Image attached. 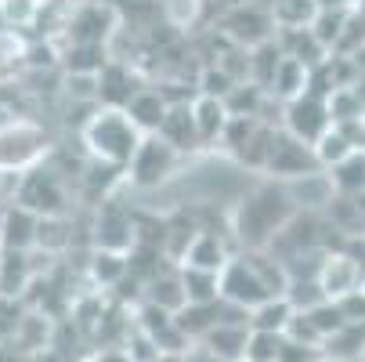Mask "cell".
<instances>
[{
	"instance_id": "obj_1",
	"label": "cell",
	"mask_w": 365,
	"mask_h": 362,
	"mask_svg": "<svg viewBox=\"0 0 365 362\" xmlns=\"http://www.w3.org/2000/svg\"><path fill=\"white\" fill-rule=\"evenodd\" d=\"M297 214V203L293 196L275 185L264 181L257 185L235 211H232V236L235 243H242L246 250H268V243L279 236V228Z\"/></svg>"
},
{
	"instance_id": "obj_2",
	"label": "cell",
	"mask_w": 365,
	"mask_h": 362,
	"mask_svg": "<svg viewBox=\"0 0 365 362\" xmlns=\"http://www.w3.org/2000/svg\"><path fill=\"white\" fill-rule=\"evenodd\" d=\"M141 138L145 134L130 124V116L123 109H113V106L98 109L87 120V127H83V141L91 149V156L98 164H113V167H127L130 164Z\"/></svg>"
},
{
	"instance_id": "obj_3",
	"label": "cell",
	"mask_w": 365,
	"mask_h": 362,
	"mask_svg": "<svg viewBox=\"0 0 365 362\" xmlns=\"http://www.w3.org/2000/svg\"><path fill=\"white\" fill-rule=\"evenodd\" d=\"M181 160V152L174 145H167L160 134H145L134 149V156L127 164V178L138 185V188H155V185H163L174 167Z\"/></svg>"
},
{
	"instance_id": "obj_4",
	"label": "cell",
	"mask_w": 365,
	"mask_h": 362,
	"mask_svg": "<svg viewBox=\"0 0 365 362\" xmlns=\"http://www.w3.org/2000/svg\"><path fill=\"white\" fill-rule=\"evenodd\" d=\"M329 127H333V116H329V98L326 94L304 91V94H297V98L286 101V131L293 138L315 145Z\"/></svg>"
},
{
	"instance_id": "obj_5",
	"label": "cell",
	"mask_w": 365,
	"mask_h": 362,
	"mask_svg": "<svg viewBox=\"0 0 365 362\" xmlns=\"http://www.w3.org/2000/svg\"><path fill=\"white\" fill-rule=\"evenodd\" d=\"M264 171L275 174V178H311V174L322 171V164H319L315 149H311L307 141L293 138L289 131H275V141H272Z\"/></svg>"
},
{
	"instance_id": "obj_6",
	"label": "cell",
	"mask_w": 365,
	"mask_h": 362,
	"mask_svg": "<svg viewBox=\"0 0 365 362\" xmlns=\"http://www.w3.org/2000/svg\"><path fill=\"white\" fill-rule=\"evenodd\" d=\"M19 206L33 211L36 218H58L66 211V188L58 174H51L47 167H33L19 185Z\"/></svg>"
},
{
	"instance_id": "obj_7",
	"label": "cell",
	"mask_w": 365,
	"mask_h": 362,
	"mask_svg": "<svg viewBox=\"0 0 365 362\" xmlns=\"http://www.w3.org/2000/svg\"><path fill=\"white\" fill-rule=\"evenodd\" d=\"M315 279H319L322 293H326L329 301H336V297L358 290L361 279H365V272L358 268V261H354L347 250H340V253H326V257H322V265H319V276H315Z\"/></svg>"
},
{
	"instance_id": "obj_8",
	"label": "cell",
	"mask_w": 365,
	"mask_h": 362,
	"mask_svg": "<svg viewBox=\"0 0 365 362\" xmlns=\"http://www.w3.org/2000/svg\"><path fill=\"white\" fill-rule=\"evenodd\" d=\"M40 131L26 127V124H11L0 131V171H11V167H29L40 156Z\"/></svg>"
},
{
	"instance_id": "obj_9",
	"label": "cell",
	"mask_w": 365,
	"mask_h": 362,
	"mask_svg": "<svg viewBox=\"0 0 365 362\" xmlns=\"http://www.w3.org/2000/svg\"><path fill=\"white\" fill-rule=\"evenodd\" d=\"M246 333H250V323L242 319H221L214 323L199 337V348H206L217 358H228V362H242V348H246Z\"/></svg>"
},
{
	"instance_id": "obj_10",
	"label": "cell",
	"mask_w": 365,
	"mask_h": 362,
	"mask_svg": "<svg viewBox=\"0 0 365 362\" xmlns=\"http://www.w3.org/2000/svg\"><path fill=\"white\" fill-rule=\"evenodd\" d=\"M228 246H225V239L217 236V232H210V228H199L195 236H192V243L185 246V253H181V265H188V268H202V272H221L225 265H228Z\"/></svg>"
},
{
	"instance_id": "obj_11",
	"label": "cell",
	"mask_w": 365,
	"mask_h": 362,
	"mask_svg": "<svg viewBox=\"0 0 365 362\" xmlns=\"http://www.w3.org/2000/svg\"><path fill=\"white\" fill-rule=\"evenodd\" d=\"M98 246L106 250H123L134 246V218L123 211L120 203L106 199L101 203V214H98Z\"/></svg>"
},
{
	"instance_id": "obj_12",
	"label": "cell",
	"mask_w": 365,
	"mask_h": 362,
	"mask_svg": "<svg viewBox=\"0 0 365 362\" xmlns=\"http://www.w3.org/2000/svg\"><path fill=\"white\" fill-rule=\"evenodd\" d=\"M192 106V120H195V138L199 145H210V141H221L225 127H228V106L225 98H214V94H199L195 101H188Z\"/></svg>"
},
{
	"instance_id": "obj_13",
	"label": "cell",
	"mask_w": 365,
	"mask_h": 362,
	"mask_svg": "<svg viewBox=\"0 0 365 362\" xmlns=\"http://www.w3.org/2000/svg\"><path fill=\"white\" fill-rule=\"evenodd\" d=\"M167 109H170V101H167L160 91H152V87L134 91V94L127 98V106H123V113L130 116V124H134L141 134H155V131H160Z\"/></svg>"
},
{
	"instance_id": "obj_14",
	"label": "cell",
	"mask_w": 365,
	"mask_h": 362,
	"mask_svg": "<svg viewBox=\"0 0 365 362\" xmlns=\"http://www.w3.org/2000/svg\"><path fill=\"white\" fill-rule=\"evenodd\" d=\"M109 29H113V8H101V4H83L69 19V40L73 44H106Z\"/></svg>"
},
{
	"instance_id": "obj_15",
	"label": "cell",
	"mask_w": 365,
	"mask_h": 362,
	"mask_svg": "<svg viewBox=\"0 0 365 362\" xmlns=\"http://www.w3.org/2000/svg\"><path fill=\"white\" fill-rule=\"evenodd\" d=\"M160 134L167 145H174L178 152H188V149H199V138H195V120H192V106L188 101H170V109L160 124Z\"/></svg>"
},
{
	"instance_id": "obj_16",
	"label": "cell",
	"mask_w": 365,
	"mask_h": 362,
	"mask_svg": "<svg viewBox=\"0 0 365 362\" xmlns=\"http://www.w3.org/2000/svg\"><path fill=\"white\" fill-rule=\"evenodd\" d=\"M36 225L40 218L33 211H26V206H11V211L4 214V221H0V246L4 250H29L36 243Z\"/></svg>"
},
{
	"instance_id": "obj_17",
	"label": "cell",
	"mask_w": 365,
	"mask_h": 362,
	"mask_svg": "<svg viewBox=\"0 0 365 362\" xmlns=\"http://www.w3.org/2000/svg\"><path fill=\"white\" fill-rule=\"evenodd\" d=\"M329 185L340 196H365V149H354L351 156L329 167Z\"/></svg>"
},
{
	"instance_id": "obj_18",
	"label": "cell",
	"mask_w": 365,
	"mask_h": 362,
	"mask_svg": "<svg viewBox=\"0 0 365 362\" xmlns=\"http://www.w3.org/2000/svg\"><path fill=\"white\" fill-rule=\"evenodd\" d=\"M307 80H311V66H304L300 59L282 55L279 66H275V73H272V84H268V87H275V94H282V98L289 101V98H297V94L307 91Z\"/></svg>"
},
{
	"instance_id": "obj_19",
	"label": "cell",
	"mask_w": 365,
	"mask_h": 362,
	"mask_svg": "<svg viewBox=\"0 0 365 362\" xmlns=\"http://www.w3.org/2000/svg\"><path fill=\"white\" fill-rule=\"evenodd\" d=\"M293 316V304L286 297H268V301H260L257 308H250L246 312V323L250 330H272V333H282L286 323Z\"/></svg>"
},
{
	"instance_id": "obj_20",
	"label": "cell",
	"mask_w": 365,
	"mask_h": 362,
	"mask_svg": "<svg viewBox=\"0 0 365 362\" xmlns=\"http://www.w3.org/2000/svg\"><path fill=\"white\" fill-rule=\"evenodd\" d=\"M148 304H160L167 308V312H178V308L185 304V286H181V276L178 272H155L148 283Z\"/></svg>"
},
{
	"instance_id": "obj_21",
	"label": "cell",
	"mask_w": 365,
	"mask_h": 362,
	"mask_svg": "<svg viewBox=\"0 0 365 362\" xmlns=\"http://www.w3.org/2000/svg\"><path fill=\"white\" fill-rule=\"evenodd\" d=\"M91 276L94 283L101 286H120L127 279V253L123 250H106V246H98L94 250V261H91Z\"/></svg>"
},
{
	"instance_id": "obj_22",
	"label": "cell",
	"mask_w": 365,
	"mask_h": 362,
	"mask_svg": "<svg viewBox=\"0 0 365 362\" xmlns=\"http://www.w3.org/2000/svg\"><path fill=\"white\" fill-rule=\"evenodd\" d=\"M311 149H315V156H319V164H322V171H329L333 164H340L344 156H351V152L358 149L354 141H351V134L340 127V124H333L315 145H311Z\"/></svg>"
},
{
	"instance_id": "obj_23",
	"label": "cell",
	"mask_w": 365,
	"mask_h": 362,
	"mask_svg": "<svg viewBox=\"0 0 365 362\" xmlns=\"http://www.w3.org/2000/svg\"><path fill=\"white\" fill-rule=\"evenodd\" d=\"M29 283V265L22 250H4L0 257V297H19Z\"/></svg>"
},
{
	"instance_id": "obj_24",
	"label": "cell",
	"mask_w": 365,
	"mask_h": 362,
	"mask_svg": "<svg viewBox=\"0 0 365 362\" xmlns=\"http://www.w3.org/2000/svg\"><path fill=\"white\" fill-rule=\"evenodd\" d=\"M181 286H185V301L192 304H206V301H217L221 286H217V272H202V268H188L181 265Z\"/></svg>"
},
{
	"instance_id": "obj_25",
	"label": "cell",
	"mask_w": 365,
	"mask_h": 362,
	"mask_svg": "<svg viewBox=\"0 0 365 362\" xmlns=\"http://www.w3.org/2000/svg\"><path fill=\"white\" fill-rule=\"evenodd\" d=\"M272 141H275V127H268V124H257V127H253V134L246 138V145L235 152V160H239V164H246V167L264 171V164H268V152H272Z\"/></svg>"
},
{
	"instance_id": "obj_26",
	"label": "cell",
	"mask_w": 365,
	"mask_h": 362,
	"mask_svg": "<svg viewBox=\"0 0 365 362\" xmlns=\"http://www.w3.org/2000/svg\"><path fill=\"white\" fill-rule=\"evenodd\" d=\"M286 337L272 333V330H250L246 333V348H242V362H275L282 351Z\"/></svg>"
},
{
	"instance_id": "obj_27",
	"label": "cell",
	"mask_w": 365,
	"mask_h": 362,
	"mask_svg": "<svg viewBox=\"0 0 365 362\" xmlns=\"http://www.w3.org/2000/svg\"><path fill=\"white\" fill-rule=\"evenodd\" d=\"M307 319L315 323V330L322 333V341L333 337V333H340L347 326L344 316H340V308H336V301H319L315 308H307Z\"/></svg>"
},
{
	"instance_id": "obj_28",
	"label": "cell",
	"mask_w": 365,
	"mask_h": 362,
	"mask_svg": "<svg viewBox=\"0 0 365 362\" xmlns=\"http://www.w3.org/2000/svg\"><path fill=\"white\" fill-rule=\"evenodd\" d=\"M282 337L293 341V344H304V348H322L326 344L322 333L315 330V323L307 319V312H293L289 323H286V330H282Z\"/></svg>"
},
{
	"instance_id": "obj_29",
	"label": "cell",
	"mask_w": 365,
	"mask_h": 362,
	"mask_svg": "<svg viewBox=\"0 0 365 362\" xmlns=\"http://www.w3.org/2000/svg\"><path fill=\"white\" fill-rule=\"evenodd\" d=\"M123 351H127V358H130V362H155V358L163 355L160 348H155V341H152L148 333H141V330H134V333H130V341H127V348H123Z\"/></svg>"
},
{
	"instance_id": "obj_30",
	"label": "cell",
	"mask_w": 365,
	"mask_h": 362,
	"mask_svg": "<svg viewBox=\"0 0 365 362\" xmlns=\"http://www.w3.org/2000/svg\"><path fill=\"white\" fill-rule=\"evenodd\" d=\"M336 308H340L344 323H365V290L358 286V290L336 297Z\"/></svg>"
},
{
	"instance_id": "obj_31",
	"label": "cell",
	"mask_w": 365,
	"mask_h": 362,
	"mask_svg": "<svg viewBox=\"0 0 365 362\" xmlns=\"http://www.w3.org/2000/svg\"><path fill=\"white\" fill-rule=\"evenodd\" d=\"M275 362H326V351H322V348H304V344L286 341Z\"/></svg>"
},
{
	"instance_id": "obj_32",
	"label": "cell",
	"mask_w": 365,
	"mask_h": 362,
	"mask_svg": "<svg viewBox=\"0 0 365 362\" xmlns=\"http://www.w3.org/2000/svg\"><path fill=\"white\" fill-rule=\"evenodd\" d=\"M185 362H228V358H217V355H210V351H206V348H188L185 351Z\"/></svg>"
},
{
	"instance_id": "obj_33",
	"label": "cell",
	"mask_w": 365,
	"mask_h": 362,
	"mask_svg": "<svg viewBox=\"0 0 365 362\" xmlns=\"http://www.w3.org/2000/svg\"><path fill=\"white\" fill-rule=\"evenodd\" d=\"M91 362H130V358H127L123 348H109V351H98Z\"/></svg>"
},
{
	"instance_id": "obj_34",
	"label": "cell",
	"mask_w": 365,
	"mask_h": 362,
	"mask_svg": "<svg viewBox=\"0 0 365 362\" xmlns=\"http://www.w3.org/2000/svg\"><path fill=\"white\" fill-rule=\"evenodd\" d=\"M155 362H185V355H174V351H163Z\"/></svg>"
},
{
	"instance_id": "obj_35",
	"label": "cell",
	"mask_w": 365,
	"mask_h": 362,
	"mask_svg": "<svg viewBox=\"0 0 365 362\" xmlns=\"http://www.w3.org/2000/svg\"><path fill=\"white\" fill-rule=\"evenodd\" d=\"M361 290H365V279H361Z\"/></svg>"
}]
</instances>
